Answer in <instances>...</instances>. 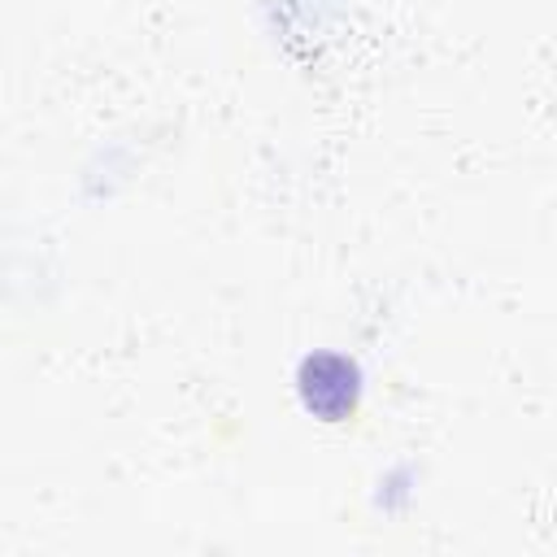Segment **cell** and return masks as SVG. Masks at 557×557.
<instances>
[{
    "label": "cell",
    "mask_w": 557,
    "mask_h": 557,
    "mask_svg": "<svg viewBox=\"0 0 557 557\" xmlns=\"http://www.w3.org/2000/svg\"><path fill=\"white\" fill-rule=\"evenodd\" d=\"M300 392H305V405L322 418H339L352 409L357 400V370L344 361V357H309L305 370H300Z\"/></svg>",
    "instance_id": "obj_1"
}]
</instances>
